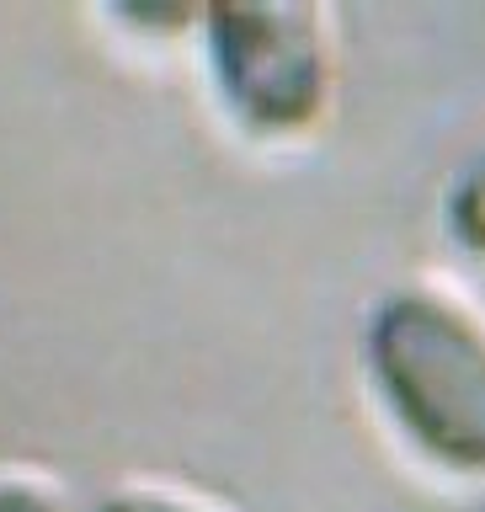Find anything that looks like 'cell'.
I'll list each match as a JSON object with an SVG mask.
<instances>
[{
    "instance_id": "cell-5",
    "label": "cell",
    "mask_w": 485,
    "mask_h": 512,
    "mask_svg": "<svg viewBox=\"0 0 485 512\" xmlns=\"http://www.w3.org/2000/svg\"><path fill=\"white\" fill-rule=\"evenodd\" d=\"M0 512H59V502L32 480H0Z\"/></svg>"
},
{
    "instance_id": "cell-3",
    "label": "cell",
    "mask_w": 485,
    "mask_h": 512,
    "mask_svg": "<svg viewBox=\"0 0 485 512\" xmlns=\"http://www.w3.org/2000/svg\"><path fill=\"white\" fill-rule=\"evenodd\" d=\"M443 230L464 256L485 262V139L475 144V155L454 171V182L443 192Z\"/></svg>"
},
{
    "instance_id": "cell-4",
    "label": "cell",
    "mask_w": 485,
    "mask_h": 512,
    "mask_svg": "<svg viewBox=\"0 0 485 512\" xmlns=\"http://www.w3.org/2000/svg\"><path fill=\"white\" fill-rule=\"evenodd\" d=\"M96 512H203L182 502V496H166V491H112L96 502Z\"/></svg>"
},
{
    "instance_id": "cell-2",
    "label": "cell",
    "mask_w": 485,
    "mask_h": 512,
    "mask_svg": "<svg viewBox=\"0 0 485 512\" xmlns=\"http://www.w3.org/2000/svg\"><path fill=\"white\" fill-rule=\"evenodd\" d=\"M208 75L224 112L256 139L310 134L331 102V32L315 6L203 11Z\"/></svg>"
},
{
    "instance_id": "cell-1",
    "label": "cell",
    "mask_w": 485,
    "mask_h": 512,
    "mask_svg": "<svg viewBox=\"0 0 485 512\" xmlns=\"http://www.w3.org/2000/svg\"><path fill=\"white\" fill-rule=\"evenodd\" d=\"M363 374L390 427L432 470L485 475V320L432 283H406L363 315Z\"/></svg>"
}]
</instances>
